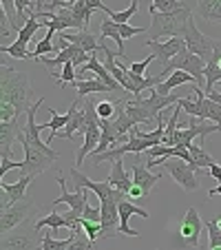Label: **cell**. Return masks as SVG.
<instances>
[{"label":"cell","mask_w":221,"mask_h":250,"mask_svg":"<svg viewBox=\"0 0 221 250\" xmlns=\"http://www.w3.org/2000/svg\"><path fill=\"white\" fill-rule=\"evenodd\" d=\"M0 73V102L14 104L18 113H27L33 104V86L24 71H16L2 64Z\"/></svg>","instance_id":"6da1fadb"},{"label":"cell","mask_w":221,"mask_h":250,"mask_svg":"<svg viewBox=\"0 0 221 250\" xmlns=\"http://www.w3.org/2000/svg\"><path fill=\"white\" fill-rule=\"evenodd\" d=\"M148 16H151V29H148V38L151 40H160V38H183L186 27H188L190 18H193V9L183 7L179 11H157L155 7H148Z\"/></svg>","instance_id":"7a4b0ae2"},{"label":"cell","mask_w":221,"mask_h":250,"mask_svg":"<svg viewBox=\"0 0 221 250\" xmlns=\"http://www.w3.org/2000/svg\"><path fill=\"white\" fill-rule=\"evenodd\" d=\"M18 142L24 148V160H22V166H20V173L22 175L36 177V175L49 170L58 160H60V155L49 146L47 142H44V144H33V142H29L27 137H24V133H20Z\"/></svg>","instance_id":"3957f363"},{"label":"cell","mask_w":221,"mask_h":250,"mask_svg":"<svg viewBox=\"0 0 221 250\" xmlns=\"http://www.w3.org/2000/svg\"><path fill=\"white\" fill-rule=\"evenodd\" d=\"M148 168H155V166H164V170L181 186L186 193H195L199 188V180L197 173L188 166V162L179 160V157H157V160H146Z\"/></svg>","instance_id":"277c9868"},{"label":"cell","mask_w":221,"mask_h":250,"mask_svg":"<svg viewBox=\"0 0 221 250\" xmlns=\"http://www.w3.org/2000/svg\"><path fill=\"white\" fill-rule=\"evenodd\" d=\"M42 239L44 237L40 235L36 224H31V219H27V222L20 224L11 232L2 235L0 250H38L42 248Z\"/></svg>","instance_id":"5b68a950"},{"label":"cell","mask_w":221,"mask_h":250,"mask_svg":"<svg viewBox=\"0 0 221 250\" xmlns=\"http://www.w3.org/2000/svg\"><path fill=\"white\" fill-rule=\"evenodd\" d=\"M38 206L33 202V197H22L20 202H16L14 206H9L7 210H0V230L2 235L11 232L14 228H18L20 224H24L27 219H33L38 215Z\"/></svg>","instance_id":"8992f818"},{"label":"cell","mask_w":221,"mask_h":250,"mask_svg":"<svg viewBox=\"0 0 221 250\" xmlns=\"http://www.w3.org/2000/svg\"><path fill=\"white\" fill-rule=\"evenodd\" d=\"M173 71H186V73L197 78V82H203V78H206V73H203V71H206V62H203L199 56H195L188 47H183L181 51L168 62V66L161 69V73H160L161 80H166Z\"/></svg>","instance_id":"52a82bcc"},{"label":"cell","mask_w":221,"mask_h":250,"mask_svg":"<svg viewBox=\"0 0 221 250\" xmlns=\"http://www.w3.org/2000/svg\"><path fill=\"white\" fill-rule=\"evenodd\" d=\"M84 111H86V133H84V144L82 148L76 153V164L82 166L84 157L89 153H93L100 144V137H102V128H100V115L95 109L93 100H84Z\"/></svg>","instance_id":"ba28073f"},{"label":"cell","mask_w":221,"mask_h":250,"mask_svg":"<svg viewBox=\"0 0 221 250\" xmlns=\"http://www.w3.org/2000/svg\"><path fill=\"white\" fill-rule=\"evenodd\" d=\"M183 42H186V47H188L195 56L201 58L203 62L210 60L212 53H215V47H217V40L203 36V33L197 29V24H195L193 18H190L188 27H186V33H183Z\"/></svg>","instance_id":"9c48e42d"},{"label":"cell","mask_w":221,"mask_h":250,"mask_svg":"<svg viewBox=\"0 0 221 250\" xmlns=\"http://www.w3.org/2000/svg\"><path fill=\"white\" fill-rule=\"evenodd\" d=\"M71 177H73V182H76L78 186L89 188L91 193L98 195L100 202H102V199H118V202L128 199L126 193H122V190H118L115 186H111L106 180H104V182H95V180H91V177H86V175L82 173V170H78V168H71Z\"/></svg>","instance_id":"30bf717a"},{"label":"cell","mask_w":221,"mask_h":250,"mask_svg":"<svg viewBox=\"0 0 221 250\" xmlns=\"http://www.w3.org/2000/svg\"><path fill=\"white\" fill-rule=\"evenodd\" d=\"M203 226H206V222H201L197 208L190 206L188 210H186V215L181 217V222H179V228H177V235H179V239H181V244L197 248Z\"/></svg>","instance_id":"8fae6325"},{"label":"cell","mask_w":221,"mask_h":250,"mask_svg":"<svg viewBox=\"0 0 221 250\" xmlns=\"http://www.w3.org/2000/svg\"><path fill=\"white\" fill-rule=\"evenodd\" d=\"M58 184H60V188H62V195L58 199H53V206H58V204H69L71 206V210L76 212L78 217H82V212H84V206H86V202H89V188H82V186H78L76 184V193H69L66 190V180L62 177V173H58Z\"/></svg>","instance_id":"7c38bea8"},{"label":"cell","mask_w":221,"mask_h":250,"mask_svg":"<svg viewBox=\"0 0 221 250\" xmlns=\"http://www.w3.org/2000/svg\"><path fill=\"white\" fill-rule=\"evenodd\" d=\"M33 182L31 175H20L16 184H5L0 182V210H7L9 206H14L16 202H20L22 197H27V186Z\"/></svg>","instance_id":"4fadbf2b"},{"label":"cell","mask_w":221,"mask_h":250,"mask_svg":"<svg viewBox=\"0 0 221 250\" xmlns=\"http://www.w3.org/2000/svg\"><path fill=\"white\" fill-rule=\"evenodd\" d=\"M118 199H102L100 202V208H102V239H108V237H115L120 230V210H118Z\"/></svg>","instance_id":"5bb4252c"},{"label":"cell","mask_w":221,"mask_h":250,"mask_svg":"<svg viewBox=\"0 0 221 250\" xmlns=\"http://www.w3.org/2000/svg\"><path fill=\"white\" fill-rule=\"evenodd\" d=\"M144 47L151 49V53L155 56V60H160L164 66H168V62L186 47L183 38H170L168 42H160V40H146Z\"/></svg>","instance_id":"9a60e30c"},{"label":"cell","mask_w":221,"mask_h":250,"mask_svg":"<svg viewBox=\"0 0 221 250\" xmlns=\"http://www.w3.org/2000/svg\"><path fill=\"white\" fill-rule=\"evenodd\" d=\"M118 210H120V230H122V235L126 237H140V232L135 230V228L128 226V222H131L133 215H137V217H144L148 219L151 215L144 210V208H140L135 202H131V199H122V202L118 204Z\"/></svg>","instance_id":"2e32d148"},{"label":"cell","mask_w":221,"mask_h":250,"mask_svg":"<svg viewBox=\"0 0 221 250\" xmlns=\"http://www.w3.org/2000/svg\"><path fill=\"white\" fill-rule=\"evenodd\" d=\"M20 133H22V126L18 124V120L0 124V153H2V160H9L11 157V148L18 142Z\"/></svg>","instance_id":"e0dca14e"},{"label":"cell","mask_w":221,"mask_h":250,"mask_svg":"<svg viewBox=\"0 0 221 250\" xmlns=\"http://www.w3.org/2000/svg\"><path fill=\"white\" fill-rule=\"evenodd\" d=\"M131 177H133V184L140 186L141 190L146 193V197H148V193H151L153 188H155V184L161 180V175L157 173H151V168L146 166V162H137L135 166H133L131 170Z\"/></svg>","instance_id":"ac0fdd59"},{"label":"cell","mask_w":221,"mask_h":250,"mask_svg":"<svg viewBox=\"0 0 221 250\" xmlns=\"http://www.w3.org/2000/svg\"><path fill=\"white\" fill-rule=\"evenodd\" d=\"M106 182L111 186H115L118 190H122V193L128 195V190H131V186H133V177H131V173H126V170H124V160H115L113 162Z\"/></svg>","instance_id":"d6986e66"},{"label":"cell","mask_w":221,"mask_h":250,"mask_svg":"<svg viewBox=\"0 0 221 250\" xmlns=\"http://www.w3.org/2000/svg\"><path fill=\"white\" fill-rule=\"evenodd\" d=\"M203 73H206V93H210L217 82H221V40H217L215 53L206 62V71Z\"/></svg>","instance_id":"ffe728a7"},{"label":"cell","mask_w":221,"mask_h":250,"mask_svg":"<svg viewBox=\"0 0 221 250\" xmlns=\"http://www.w3.org/2000/svg\"><path fill=\"white\" fill-rule=\"evenodd\" d=\"M58 36H62V38H64L66 42L78 44L80 49H84V51H89V53L100 51V49H102V44L98 47V38H95L93 33H89V31H76V33H66V31H62V33H58Z\"/></svg>","instance_id":"44dd1931"},{"label":"cell","mask_w":221,"mask_h":250,"mask_svg":"<svg viewBox=\"0 0 221 250\" xmlns=\"http://www.w3.org/2000/svg\"><path fill=\"white\" fill-rule=\"evenodd\" d=\"M186 82L199 84L197 78L190 76V73H186V71H173V73H170L164 82H160V84L155 86V91H157V93H161V95H170V91L177 89V86H181V84H186Z\"/></svg>","instance_id":"7402d4cb"},{"label":"cell","mask_w":221,"mask_h":250,"mask_svg":"<svg viewBox=\"0 0 221 250\" xmlns=\"http://www.w3.org/2000/svg\"><path fill=\"white\" fill-rule=\"evenodd\" d=\"M106 38L115 40V44H118V56L120 58L126 56V51H124V38H122V33H120V24L113 22V20L108 18V16L102 20V27H100V40H106Z\"/></svg>","instance_id":"603a6c76"},{"label":"cell","mask_w":221,"mask_h":250,"mask_svg":"<svg viewBox=\"0 0 221 250\" xmlns=\"http://www.w3.org/2000/svg\"><path fill=\"white\" fill-rule=\"evenodd\" d=\"M203 100H206V95H203V91L199 89V86H195V100H188V98H181L179 100V106H181L183 111H186V115H193V118H203Z\"/></svg>","instance_id":"cb8c5ba5"},{"label":"cell","mask_w":221,"mask_h":250,"mask_svg":"<svg viewBox=\"0 0 221 250\" xmlns=\"http://www.w3.org/2000/svg\"><path fill=\"white\" fill-rule=\"evenodd\" d=\"M73 89L78 91V98H86L91 93H115L106 82H102L100 78L95 80H86V82H73Z\"/></svg>","instance_id":"d4e9b609"},{"label":"cell","mask_w":221,"mask_h":250,"mask_svg":"<svg viewBox=\"0 0 221 250\" xmlns=\"http://www.w3.org/2000/svg\"><path fill=\"white\" fill-rule=\"evenodd\" d=\"M47 111L51 113V122L42 124V126L51 131V135H49V140H47V144H51L53 137H58V133L62 131V126H66V124L71 122V115H73V111H71V106H69V111H66V113H58L56 109H47Z\"/></svg>","instance_id":"484cf974"},{"label":"cell","mask_w":221,"mask_h":250,"mask_svg":"<svg viewBox=\"0 0 221 250\" xmlns=\"http://www.w3.org/2000/svg\"><path fill=\"white\" fill-rule=\"evenodd\" d=\"M51 228V230H60V228H69V219H66L64 212H49V215H44V217H40L38 222H36V228L38 230H42V228ZM71 230V228H69Z\"/></svg>","instance_id":"4316f807"},{"label":"cell","mask_w":221,"mask_h":250,"mask_svg":"<svg viewBox=\"0 0 221 250\" xmlns=\"http://www.w3.org/2000/svg\"><path fill=\"white\" fill-rule=\"evenodd\" d=\"M40 27H44V24L40 22V20H36V18H31V16H29V20L22 24V27H20V31H18V38H16V40H18V42H22V44H27L29 40L33 38V33L38 31Z\"/></svg>","instance_id":"83f0119b"},{"label":"cell","mask_w":221,"mask_h":250,"mask_svg":"<svg viewBox=\"0 0 221 250\" xmlns=\"http://www.w3.org/2000/svg\"><path fill=\"white\" fill-rule=\"evenodd\" d=\"M78 232H73V235H69L66 239H56V237L51 235V232H47L42 239V248L40 250H66L71 246V241H73V237H76Z\"/></svg>","instance_id":"f1b7e54d"},{"label":"cell","mask_w":221,"mask_h":250,"mask_svg":"<svg viewBox=\"0 0 221 250\" xmlns=\"http://www.w3.org/2000/svg\"><path fill=\"white\" fill-rule=\"evenodd\" d=\"M190 151V155H193V160H195V164L199 166V168H210L212 164H217V160L215 157H210L206 151H203V146H199V144H193V146L188 148Z\"/></svg>","instance_id":"f546056e"},{"label":"cell","mask_w":221,"mask_h":250,"mask_svg":"<svg viewBox=\"0 0 221 250\" xmlns=\"http://www.w3.org/2000/svg\"><path fill=\"white\" fill-rule=\"evenodd\" d=\"M137 9H140V5H137V0H133V5L128 7V9H124V11H113V9H106V11H104V14H106L108 18L113 20V22L124 24V22H128V20H131L133 16L137 14Z\"/></svg>","instance_id":"4dcf8cb0"},{"label":"cell","mask_w":221,"mask_h":250,"mask_svg":"<svg viewBox=\"0 0 221 250\" xmlns=\"http://www.w3.org/2000/svg\"><path fill=\"white\" fill-rule=\"evenodd\" d=\"M201 120H210V122L221 126V104L212 102L208 95H206V100H203V118Z\"/></svg>","instance_id":"1f68e13d"},{"label":"cell","mask_w":221,"mask_h":250,"mask_svg":"<svg viewBox=\"0 0 221 250\" xmlns=\"http://www.w3.org/2000/svg\"><path fill=\"white\" fill-rule=\"evenodd\" d=\"M53 36H56V31H53V29H49L47 36H44V38L40 40L38 44H36V49H33V53H31L33 60H38V58H42L44 53H53V51H56V47H53V42H51Z\"/></svg>","instance_id":"d6a6232c"},{"label":"cell","mask_w":221,"mask_h":250,"mask_svg":"<svg viewBox=\"0 0 221 250\" xmlns=\"http://www.w3.org/2000/svg\"><path fill=\"white\" fill-rule=\"evenodd\" d=\"M73 9V16H76V20L82 24V27H89L91 22V16H93V9H89V5H86V0H78L76 5L71 7Z\"/></svg>","instance_id":"836d02e7"},{"label":"cell","mask_w":221,"mask_h":250,"mask_svg":"<svg viewBox=\"0 0 221 250\" xmlns=\"http://www.w3.org/2000/svg\"><path fill=\"white\" fill-rule=\"evenodd\" d=\"M0 51H2V53H9V56L16 58V60H33L31 53L27 51V44L18 42V40H16V42H11L9 47H5V44H2V47H0Z\"/></svg>","instance_id":"e575fe53"},{"label":"cell","mask_w":221,"mask_h":250,"mask_svg":"<svg viewBox=\"0 0 221 250\" xmlns=\"http://www.w3.org/2000/svg\"><path fill=\"white\" fill-rule=\"evenodd\" d=\"M73 82H76V64H73V62H66V64L62 66V71H58L56 84L66 86V84H73Z\"/></svg>","instance_id":"d590c367"},{"label":"cell","mask_w":221,"mask_h":250,"mask_svg":"<svg viewBox=\"0 0 221 250\" xmlns=\"http://www.w3.org/2000/svg\"><path fill=\"white\" fill-rule=\"evenodd\" d=\"M206 230H208V246L210 248H221V228L217 224V219L206 222Z\"/></svg>","instance_id":"8d00e7d4"},{"label":"cell","mask_w":221,"mask_h":250,"mask_svg":"<svg viewBox=\"0 0 221 250\" xmlns=\"http://www.w3.org/2000/svg\"><path fill=\"white\" fill-rule=\"evenodd\" d=\"M151 5L155 7L157 11H164V14H170V11H179L186 7V2L181 0H151Z\"/></svg>","instance_id":"74e56055"},{"label":"cell","mask_w":221,"mask_h":250,"mask_svg":"<svg viewBox=\"0 0 221 250\" xmlns=\"http://www.w3.org/2000/svg\"><path fill=\"white\" fill-rule=\"evenodd\" d=\"M217 5H219V0H197L195 11H197L203 20H208V22H210V18H212V14H215Z\"/></svg>","instance_id":"f35d334b"},{"label":"cell","mask_w":221,"mask_h":250,"mask_svg":"<svg viewBox=\"0 0 221 250\" xmlns=\"http://www.w3.org/2000/svg\"><path fill=\"white\" fill-rule=\"evenodd\" d=\"M80 224H82V228H84V232H86V237H89L93 244H98L100 239H102V226H100L98 222H89V219H80Z\"/></svg>","instance_id":"ab89813d"},{"label":"cell","mask_w":221,"mask_h":250,"mask_svg":"<svg viewBox=\"0 0 221 250\" xmlns=\"http://www.w3.org/2000/svg\"><path fill=\"white\" fill-rule=\"evenodd\" d=\"M95 109H98L100 120H113L115 111H118V102H108V100H102V102L95 104Z\"/></svg>","instance_id":"60d3db41"},{"label":"cell","mask_w":221,"mask_h":250,"mask_svg":"<svg viewBox=\"0 0 221 250\" xmlns=\"http://www.w3.org/2000/svg\"><path fill=\"white\" fill-rule=\"evenodd\" d=\"M93 246L95 244L89 239V237H86V232H78L66 250H93Z\"/></svg>","instance_id":"b9f144b4"},{"label":"cell","mask_w":221,"mask_h":250,"mask_svg":"<svg viewBox=\"0 0 221 250\" xmlns=\"http://www.w3.org/2000/svg\"><path fill=\"white\" fill-rule=\"evenodd\" d=\"M82 219H89V222H102V208H95V206H91L89 202H86V206H84V212H82Z\"/></svg>","instance_id":"7bdbcfd3"},{"label":"cell","mask_w":221,"mask_h":250,"mask_svg":"<svg viewBox=\"0 0 221 250\" xmlns=\"http://www.w3.org/2000/svg\"><path fill=\"white\" fill-rule=\"evenodd\" d=\"M153 60H155V56L151 53V56L146 58V60H141V62H133L131 60V62H128V66H131V71L135 73V76H144V73H146V66L151 64Z\"/></svg>","instance_id":"ee69618b"},{"label":"cell","mask_w":221,"mask_h":250,"mask_svg":"<svg viewBox=\"0 0 221 250\" xmlns=\"http://www.w3.org/2000/svg\"><path fill=\"white\" fill-rule=\"evenodd\" d=\"M20 166H22V162H9V160H2V162H0V175L5 177L7 170H11V168H20Z\"/></svg>","instance_id":"f6af8a7d"},{"label":"cell","mask_w":221,"mask_h":250,"mask_svg":"<svg viewBox=\"0 0 221 250\" xmlns=\"http://www.w3.org/2000/svg\"><path fill=\"white\" fill-rule=\"evenodd\" d=\"M144 197H146L144 190H141L140 186L133 184V186H131V190H128V199H131V202H137V199H144Z\"/></svg>","instance_id":"bcb514c9"},{"label":"cell","mask_w":221,"mask_h":250,"mask_svg":"<svg viewBox=\"0 0 221 250\" xmlns=\"http://www.w3.org/2000/svg\"><path fill=\"white\" fill-rule=\"evenodd\" d=\"M86 5H89V9H100V11H106L108 9V7L106 5H104V2H102V0H86Z\"/></svg>","instance_id":"7dc6e473"},{"label":"cell","mask_w":221,"mask_h":250,"mask_svg":"<svg viewBox=\"0 0 221 250\" xmlns=\"http://www.w3.org/2000/svg\"><path fill=\"white\" fill-rule=\"evenodd\" d=\"M208 170H210V175H212V180L221 182V164H219V162H217V164H212V166H210V168H208Z\"/></svg>","instance_id":"c3c4849f"},{"label":"cell","mask_w":221,"mask_h":250,"mask_svg":"<svg viewBox=\"0 0 221 250\" xmlns=\"http://www.w3.org/2000/svg\"><path fill=\"white\" fill-rule=\"evenodd\" d=\"M210 22H217V24H221V0H219V5H217V9H215V14H212V18H210Z\"/></svg>","instance_id":"681fc988"},{"label":"cell","mask_w":221,"mask_h":250,"mask_svg":"<svg viewBox=\"0 0 221 250\" xmlns=\"http://www.w3.org/2000/svg\"><path fill=\"white\" fill-rule=\"evenodd\" d=\"M208 98H210L212 102H219V104H221V93H217V91H212V93H208Z\"/></svg>","instance_id":"f907efd6"},{"label":"cell","mask_w":221,"mask_h":250,"mask_svg":"<svg viewBox=\"0 0 221 250\" xmlns=\"http://www.w3.org/2000/svg\"><path fill=\"white\" fill-rule=\"evenodd\" d=\"M217 224H219V228H221V215H219V217H217Z\"/></svg>","instance_id":"816d5d0a"},{"label":"cell","mask_w":221,"mask_h":250,"mask_svg":"<svg viewBox=\"0 0 221 250\" xmlns=\"http://www.w3.org/2000/svg\"><path fill=\"white\" fill-rule=\"evenodd\" d=\"M210 250H221V248H210Z\"/></svg>","instance_id":"f5cc1de1"},{"label":"cell","mask_w":221,"mask_h":250,"mask_svg":"<svg viewBox=\"0 0 221 250\" xmlns=\"http://www.w3.org/2000/svg\"><path fill=\"white\" fill-rule=\"evenodd\" d=\"M38 250H40V248H38Z\"/></svg>","instance_id":"db71d44e"}]
</instances>
